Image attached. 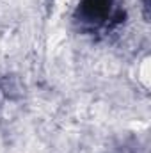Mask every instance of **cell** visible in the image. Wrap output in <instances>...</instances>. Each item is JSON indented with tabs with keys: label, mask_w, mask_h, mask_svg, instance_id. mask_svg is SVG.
I'll return each instance as SVG.
<instances>
[{
	"label": "cell",
	"mask_w": 151,
	"mask_h": 153,
	"mask_svg": "<svg viewBox=\"0 0 151 153\" xmlns=\"http://www.w3.org/2000/svg\"><path fill=\"white\" fill-rule=\"evenodd\" d=\"M115 0H80V20L89 25H103L114 14Z\"/></svg>",
	"instance_id": "obj_1"
}]
</instances>
